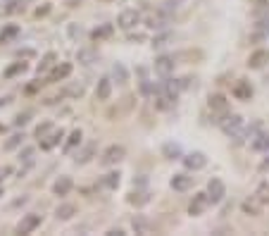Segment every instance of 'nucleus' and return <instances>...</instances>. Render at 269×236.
I'll return each instance as SVG.
<instances>
[{"label":"nucleus","mask_w":269,"mask_h":236,"mask_svg":"<svg viewBox=\"0 0 269 236\" xmlns=\"http://www.w3.org/2000/svg\"><path fill=\"white\" fill-rule=\"evenodd\" d=\"M138 22H141V12H138V10H122V12H119L117 24H119V29H124V31H131Z\"/></svg>","instance_id":"1"},{"label":"nucleus","mask_w":269,"mask_h":236,"mask_svg":"<svg viewBox=\"0 0 269 236\" xmlns=\"http://www.w3.org/2000/svg\"><path fill=\"white\" fill-rule=\"evenodd\" d=\"M124 155H126V148L124 146H119V143H115V146H110L107 151L103 153V158H100V162L103 165H117L119 160H124Z\"/></svg>","instance_id":"2"},{"label":"nucleus","mask_w":269,"mask_h":236,"mask_svg":"<svg viewBox=\"0 0 269 236\" xmlns=\"http://www.w3.org/2000/svg\"><path fill=\"white\" fill-rule=\"evenodd\" d=\"M207 196H210V203H221L224 201V196H227L224 181L221 179H210L207 181Z\"/></svg>","instance_id":"3"},{"label":"nucleus","mask_w":269,"mask_h":236,"mask_svg":"<svg viewBox=\"0 0 269 236\" xmlns=\"http://www.w3.org/2000/svg\"><path fill=\"white\" fill-rule=\"evenodd\" d=\"M217 124L221 126V132H224V134H229V136H231V134H236V132H238V129H241L243 119L238 117V115H227V117H224V119H217Z\"/></svg>","instance_id":"4"},{"label":"nucleus","mask_w":269,"mask_h":236,"mask_svg":"<svg viewBox=\"0 0 269 236\" xmlns=\"http://www.w3.org/2000/svg\"><path fill=\"white\" fill-rule=\"evenodd\" d=\"M210 205V196L207 194H195L193 201H191V205H188V215H203L205 212V208Z\"/></svg>","instance_id":"5"},{"label":"nucleus","mask_w":269,"mask_h":236,"mask_svg":"<svg viewBox=\"0 0 269 236\" xmlns=\"http://www.w3.org/2000/svg\"><path fill=\"white\" fill-rule=\"evenodd\" d=\"M231 93H234L236 100H250V98H253V86H250V81H245V79H238V81L234 83Z\"/></svg>","instance_id":"6"},{"label":"nucleus","mask_w":269,"mask_h":236,"mask_svg":"<svg viewBox=\"0 0 269 236\" xmlns=\"http://www.w3.org/2000/svg\"><path fill=\"white\" fill-rule=\"evenodd\" d=\"M207 105H210V110L217 112V115H227L229 112V100H227V96H221V93H212L210 100H207Z\"/></svg>","instance_id":"7"},{"label":"nucleus","mask_w":269,"mask_h":236,"mask_svg":"<svg viewBox=\"0 0 269 236\" xmlns=\"http://www.w3.org/2000/svg\"><path fill=\"white\" fill-rule=\"evenodd\" d=\"M36 227H41V215H27L17 224V234H31Z\"/></svg>","instance_id":"8"},{"label":"nucleus","mask_w":269,"mask_h":236,"mask_svg":"<svg viewBox=\"0 0 269 236\" xmlns=\"http://www.w3.org/2000/svg\"><path fill=\"white\" fill-rule=\"evenodd\" d=\"M267 62H269V50H255V53L248 57L250 70H262Z\"/></svg>","instance_id":"9"},{"label":"nucleus","mask_w":269,"mask_h":236,"mask_svg":"<svg viewBox=\"0 0 269 236\" xmlns=\"http://www.w3.org/2000/svg\"><path fill=\"white\" fill-rule=\"evenodd\" d=\"M174 65H176V62H174L172 55H160L158 60H155V72L162 74V77H167V74L174 70Z\"/></svg>","instance_id":"10"},{"label":"nucleus","mask_w":269,"mask_h":236,"mask_svg":"<svg viewBox=\"0 0 269 236\" xmlns=\"http://www.w3.org/2000/svg\"><path fill=\"white\" fill-rule=\"evenodd\" d=\"M174 103H176V96L167 93L165 89H162V91L158 93V96H155V108H158V110H169V108H172Z\"/></svg>","instance_id":"11"},{"label":"nucleus","mask_w":269,"mask_h":236,"mask_svg":"<svg viewBox=\"0 0 269 236\" xmlns=\"http://www.w3.org/2000/svg\"><path fill=\"white\" fill-rule=\"evenodd\" d=\"M69 74H72V65L62 62V65H57L55 70L48 74V83H55V81H62V79H67Z\"/></svg>","instance_id":"12"},{"label":"nucleus","mask_w":269,"mask_h":236,"mask_svg":"<svg viewBox=\"0 0 269 236\" xmlns=\"http://www.w3.org/2000/svg\"><path fill=\"white\" fill-rule=\"evenodd\" d=\"M184 165L188 167V169H203V167L207 165V158L203 153H191V155H186V158H184Z\"/></svg>","instance_id":"13"},{"label":"nucleus","mask_w":269,"mask_h":236,"mask_svg":"<svg viewBox=\"0 0 269 236\" xmlns=\"http://www.w3.org/2000/svg\"><path fill=\"white\" fill-rule=\"evenodd\" d=\"M191 186H193V177H188V174H174L172 177L174 191H188Z\"/></svg>","instance_id":"14"},{"label":"nucleus","mask_w":269,"mask_h":236,"mask_svg":"<svg viewBox=\"0 0 269 236\" xmlns=\"http://www.w3.org/2000/svg\"><path fill=\"white\" fill-rule=\"evenodd\" d=\"M62 136H64V132L62 129H55L53 134H48V136H43V141H41V148L43 151H53V148L62 141Z\"/></svg>","instance_id":"15"},{"label":"nucleus","mask_w":269,"mask_h":236,"mask_svg":"<svg viewBox=\"0 0 269 236\" xmlns=\"http://www.w3.org/2000/svg\"><path fill=\"white\" fill-rule=\"evenodd\" d=\"M112 96V81L110 79H100L96 86V98L98 100H110Z\"/></svg>","instance_id":"16"},{"label":"nucleus","mask_w":269,"mask_h":236,"mask_svg":"<svg viewBox=\"0 0 269 236\" xmlns=\"http://www.w3.org/2000/svg\"><path fill=\"white\" fill-rule=\"evenodd\" d=\"M69 191H72V177H60L53 184V194L55 196H67Z\"/></svg>","instance_id":"17"},{"label":"nucleus","mask_w":269,"mask_h":236,"mask_svg":"<svg viewBox=\"0 0 269 236\" xmlns=\"http://www.w3.org/2000/svg\"><path fill=\"white\" fill-rule=\"evenodd\" d=\"M76 215V205H72V203H62V205H57L55 210V217L57 220H72V217Z\"/></svg>","instance_id":"18"},{"label":"nucleus","mask_w":269,"mask_h":236,"mask_svg":"<svg viewBox=\"0 0 269 236\" xmlns=\"http://www.w3.org/2000/svg\"><path fill=\"white\" fill-rule=\"evenodd\" d=\"M112 31H115L112 24H103V27H98L96 31L91 34V38H93V41H105V38H110L112 36Z\"/></svg>","instance_id":"19"},{"label":"nucleus","mask_w":269,"mask_h":236,"mask_svg":"<svg viewBox=\"0 0 269 236\" xmlns=\"http://www.w3.org/2000/svg\"><path fill=\"white\" fill-rule=\"evenodd\" d=\"M260 205H262V203L257 201V198H253V201H243V212H245V215H250V217H257L260 215Z\"/></svg>","instance_id":"20"},{"label":"nucleus","mask_w":269,"mask_h":236,"mask_svg":"<svg viewBox=\"0 0 269 236\" xmlns=\"http://www.w3.org/2000/svg\"><path fill=\"white\" fill-rule=\"evenodd\" d=\"M131 224H133V229H136V234H150V222H148L145 217L136 215Z\"/></svg>","instance_id":"21"},{"label":"nucleus","mask_w":269,"mask_h":236,"mask_svg":"<svg viewBox=\"0 0 269 236\" xmlns=\"http://www.w3.org/2000/svg\"><path fill=\"white\" fill-rule=\"evenodd\" d=\"M93 153H96V143H88V146L83 148L81 153L76 155V162H81V165H83V162H88V160L93 158Z\"/></svg>","instance_id":"22"},{"label":"nucleus","mask_w":269,"mask_h":236,"mask_svg":"<svg viewBox=\"0 0 269 236\" xmlns=\"http://www.w3.org/2000/svg\"><path fill=\"white\" fill-rule=\"evenodd\" d=\"M21 143H24V134H12V136H10V139L5 141V151H14V148L17 146H21Z\"/></svg>","instance_id":"23"},{"label":"nucleus","mask_w":269,"mask_h":236,"mask_svg":"<svg viewBox=\"0 0 269 236\" xmlns=\"http://www.w3.org/2000/svg\"><path fill=\"white\" fill-rule=\"evenodd\" d=\"M19 10H24V3H21V0H10V3H5V7H3L0 12L12 14V12H19Z\"/></svg>","instance_id":"24"},{"label":"nucleus","mask_w":269,"mask_h":236,"mask_svg":"<svg viewBox=\"0 0 269 236\" xmlns=\"http://www.w3.org/2000/svg\"><path fill=\"white\" fill-rule=\"evenodd\" d=\"M253 148H255V151H269V132L260 134V136L253 141Z\"/></svg>","instance_id":"25"},{"label":"nucleus","mask_w":269,"mask_h":236,"mask_svg":"<svg viewBox=\"0 0 269 236\" xmlns=\"http://www.w3.org/2000/svg\"><path fill=\"white\" fill-rule=\"evenodd\" d=\"M255 198H257L260 203H269V184H267V181H262V184L257 186Z\"/></svg>","instance_id":"26"},{"label":"nucleus","mask_w":269,"mask_h":236,"mask_svg":"<svg viewBox=\"0 0 269 236\" xmlns=\"http://www.w3.org/2000/svg\"><path fill=\"white\" fill-rule=\"evenodd\" d=\"M103 186H107V188H117V186H119V172H110V174H105Z\"/></svg>","instance_id":"27"},{"label":"nucleus","mask_w":269,"mask_h":236,"mask_svg":"<svg viewBox=\"0 0 269 236\" xmlns=\"http://www.w3.org/2000/svg\"><path fill=\"white\" fill-rule=\"evenodd\" d=\"M76 143H81V129H74V132L69 134V139H67V146H64V151H72V148H74Z\"/></svg>","instance_id":"28"},{"label":"nucleus","mask_w":269,"mask_h":236,"mask_svg":"<svg viewBox=\"0 0 269 236\" xmlns=\"http://www.w3.org/2000/svg\"><path fill=\"white\" fill-rule=\"evenodd\" d=\"M17 34H19V27H14V24H10V27H7L5 31L0 34V43H7L10 38H14Z\"/></svg>","instance_id":"29"},{"label":"nucleus","mask_w":269,"mask_h":236,"mask_svg":"<svg viewBox=\"0 0 269 236\" xmlns=\"http://www.w3.org/2000/svg\"><path fill=\"white\" fill-rule=\"evenodd\" d=\"M162 153H165L169 160H174V158H179L181 155V148L176 146V143H167V146L162 148Z\"/></svg>","instance_id":"30"},{"label":"nucleus","mask_w":269,"mask_h":236,"mask_svg":"<svg viewBox=\"0 0 269 236\" xmlns=\"http://www.w3.org/2000/svg\"><path fill=\"white\" fill-rule=\"evenodd\" d=\"M55 60H57L55 53H48V55H46V57L41 60V65H38V72H46V70L50 67V65H55Z\"/></svg>","instance_id":"31"},{"label":"nucleus","mask_w":269,"mask_h":236,"mask_svg":"<svg viewBox=\"0 0 269 236\" xmlns=\"http://www.w3.org/2000/svg\"><path fill=\"white\" fill-rule=\"evenodd\" d=\"M24 70H27V65L24 62H14L12 67H7L5 70V77L10 79V77H14V74H19V72H24Z\"/></svg>","instance_id":"32"},{"label":"nucleus","mask_w":269,"mask_h":236,"mask_svg":"<svg viewBox=\"0 0 269 236\" xmlns=\"http://www.w3.org/2000/svg\"><path fill=\"white\" fill-rule=\"evenodd\" d=\"M165 17H160V14H158V17H155V14H150V17H148V27H150V29H162V27H165Z\"/></svg>","instance_id":"33"},{"label":"nucleus","mask_w":269,"mask_h":236,"mask_svg":"<svg viewBox=\"0 0 269 236\" xmlns=\"http://www.w3.org/2000/svg\"><path fill=\"white\" fill-rule=\"evenodd\" d=\"M29 117H31V112H19V115H17V119H14V124L17 126H24L29 122Z\"/></svg>","instance_id":"34"},{"label":"nucleus","mask_w":269,"mask_h":236,"mask_svg":"<svg viewBox=\"0 0 269 236\" xmlns=\"http://www.w3.org/2000/svg\"><path fill=\"white\" fill-rule=\"evenodd\" d=\"M48 134H50V124H48V122H46V124H41V126H36V136H38V139L48 136Z\"/></svg>","instance_id":"35"},{"label":"nucleus","mask_w":269,"mask_h":236,"mask_svg":"<svg viewBox=\"0 0 269 236\" xmlns=\"http://www.w3.org/2000/svg\"><path fill=\"white\" fill-rule=\"evenodd\" d=\"M112 72H115V77H117L119 81H126V70L122 67V65H115V70Z\"/></svg>","instance_id":"36"},{"label":"nucleus","mask_w":269,"mask_h":236,"mask_svg":"<svg viewBox=\"0 0 269 236\" xmlns=\"http://www.w3.org/2000/svg\"><path fill=\"white\" fill-rule=\"evenodd\" d=\"M257 29H260L262 34H269V19H260L257 22Z\"/></svg>","instance_id":"37"},{"label":"nucleus","mask_w":269,"mask_h":236,"mask_svg":"<svg viewBox=\"0 0 269 236\" xmlns=\"http://www.w3.org/2000/svg\"><path fill=\"white\" fill-rule=\"evenodd\" d=\"M10 172H12L10 167H0V181L5 179V177H7V174H10Z\"/></svg>","instance_id":"38"},{"label":"nucleus","mask_w":269,"mask_h":236,"mask_svg":"<svg viewBox=\"0 0 269 236\" xmlns=\"http://www.w3.org/2000/svg\"><path fill=\"white\" fill-rule=\"evenodd\" d=\"M107 236H124V231L122 229H110L107 231Z\"/></svg>","instance_id":"39"},{"label":"nucleus","mask_w":269,"mask_h":236,"mask_svg":"<svg viewBox=\"0 0 269 236\" xmlns=\"http://www.w3.org/2000/svg\"><path fill=\"white\" fill-rule=\"evenodd\" d=\"M260 169H262V172H267V169H269V158L262 162V167H260Z\"/></svg>","instance_id":"40"},{"label":"nucleus","mask_w":269,"mask_h":236,"mask_svg":"<svg viewBox=\"0 0 269 236\" xmlns=\"http://www.w3.org/2000/svg\"><path fill=\"white\" fill-rule=\"evenodd\" d=\"M3 134H5V126H3V124H0V136H3Z\"/></svg>","instance_id":"41"},{"label":"nucleus","mask_w":269,"mask_h":236,"mask_svg":"<svg viewBox=\"0 0 269 236\" xmlns=\"http://www.w3.org/2000/svg\"><path fill=\"white\" fill-rule=\"evenodd\" d=\"M0 196H3V188H0Z\"/></svg>","instance_id":"42"}]
</instances>
